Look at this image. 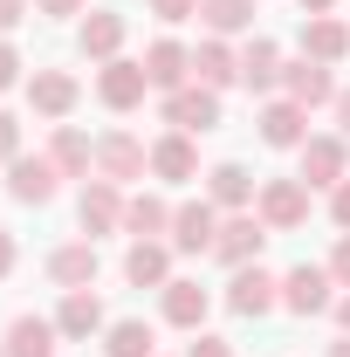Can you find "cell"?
I'll use <instances>...</instances> for the list:
<instances>
[{"mask_svg": "<svg viewBox=\"0 0 350 357\" xmlns=\"http://www.w3.org/2000/svg\"><path fill=\"white\" fill-rule=\"evenodd\" d=\"M303 55H309V62H323V69L344 62V55H350V28H344V21H330V14H309V21H303Z\"/></svg>", "mask_w": 350, "mask_h": 357, "instance_id": "9c48e42d", "label": "cell"}, {"mask_svg": "<svg viewBox=\"0 0 350 357\" xmlns=\"http://www.w3.org/2000/svg\"><path fill=\"white\" fill-rule=\"evenodd\" d=\"M35 7H42V14H76L83 0H35Z\"/></svg>", "mask_w": 350, "mask_h": 357, "instance_id": "74e56055", "label": "cell"}, {"mask_svg": "<svg viewBox=\"0 0 350 357\" xmlns=\"http://www.w3.org/2000/svg\"><path fill=\"white\" fill-rule=\"evenodd\" d=\"M275 76H282V55H275V42H254L248 55H241V83H248V89H268Z\"/></svg>", "mask_w": 350, "mask_h": 357, "instance_id": "83f0119b", "label": "cell"}, {"mask_svg": "<svg viewBox=\"0 0 350 357\" xmlns=\"http://www.w3.org/2000/svg\"><path fill=\"white\" fill-rule=\"evenodd\" d=\"M144 165H151V151H144V144H137L131 131L96 137V172L110 178V185H124V178H144Z\"/></svg>", "mask_w": 350, "mask_h": 357, "instance_id": "6da1fadb", "label": "cell"}, {"mask_svg": "<svg viewBox=\"0 0 350 357\" xmlns=\"http://www.w3.org/2000/svg\"><path fill=\"white\" fill-rule=\"evenodd\" d=\"M282 303H289V310L296 316H316V310H330V268H289V275H282Z\"/></svg>", "mask_w": 350, "mask_h": 357, "instance_id": "5b68a950", "label": "cell"}, {"mask_svg": "<svg viewBox=\"0 0 350 357\" xmlns=\"http://www.w3.org/2000/svg\"><path fill=\"white\" fill-rule=\"evenodd\" d=\"M206 185H213V206H248V199H254V178L241 172V165H213Z\"/></svg>", "mask_w": 350, "mask_h": 357, "instance_id": "4316f807", "label": "cell"}, {"mask_svg": "<svg viewBox=\"0 0 350 357\" xmlns=\"http://www.w3.org/2000/svg\"><path fill=\"white\" fill-rule=\"evenodd\" d=\"M0 357H7V351H0Z\"/></svg>", "mask_w": 350, "mask_h": 357, "instance_id": "ee69618b", "label": "cell"}, {"mask_svg": "<svg viewBox=\"0 0 350 357\" xmlns=\"http://www.w3.org/2000/svg\"><path fill=\"white\" fill-rule=\"evenodd\" d=\"M330 282H344V289H350V234L337 241V255H330Z\"/></svg>", "mask_w": 350, "mask_h": 357, "instance_id": "4dcf8cb0", "label": "cell"}, {"mask_svg": "<svg viewBox=\"0 0 350 357\" xmlns=\"http://www.w3.org/2000/svg\"><path fill=\"white\" fill-rule=\"evenodd\" d=\"M110 357H151V323H110V344H103Z\"/></svg>", "mask_w": 350, "mask_h": 357, "instance_id": "f546056e", "label": "cell"}, {"mask_svg": "<svg viewBox=\"0 0 350 357\" xmlns=\"http://www.w3.org/2000/svg\"><path fill=\"white\" fill-rule=\"evenodd\" d=\"M303 7H309V14H330V7H337V0H303Z\"/></svg>", "mask_w": 350, "mask_h": 357, "instance_id": "60d3db41", "label": "cell"}, {"mask_svg": "<svg viewBox=\"0 0 350 357\" xmlns=\"http://www.w3.org/2000/svg\"><path fill=\"white\" fill-rule=\"evenodd\" d=\"M48 158H55V172H83V165H96V144H89L83 131H55V144H48Z\"/></svg>", "mask_w": 350, "mask_h": 357, "instance_id": "484cf974", "label": "cell"}, {"mask_svg": "<svg viewBox=\"0 0 350 357\" xmlns=\"http://www.w3.org/2000/svg\"><path fill=\"white\" fill-rule=\"evenodd\" d=\"M192 7H199V0H151V14H158V21H185Z\"/></svg>", "mask_w": 350, "mask_h": 357, "instance_id": "1f68e13d", "label": "cell"}, {"mask_svg": "<svg viewBox=\"0 0 350 357\" xmlns=\"http://www.w3.org/2000/svg\"><path fill=\"white\" fill-rule=\"evenodd\" d=\"M28 103H35L42 117H69V110H76V76H62V69H42V76L28 83Z\"/></svg>", "mask_w": 350, "mask_h": 357, "instance_id": "5bb4252c", "label": "cell"}, {"mask_svg": "<svg viewBox=\"0 0 350 357\" xmlns=\"http://www.w3.org/2000/svg\"><path fill=\"white\" fill-rule=\"evenodd\" d=\"M14 144H21V124H14V117L0 110V158H14Z\"/></svg>", "mask_w": 350, "mask_h": 357, "instance_id": "836d02e7", "label": "cell"}, {"mask_svg": "<svg viewBox=\"0 0 350 357\" xmlns=\"http://www.w3.org/2000/svg\"><path fill=\"white\" fill-rule=\"evenodd\" d=\"M151 172H158V178H192V172H199V151L185 144V131H172V137L151 144Z\"/></svg>", "mask_w": 350, "mask_h": 357, "instance_id": "ffe728a7", "label": "cell"}, {"mask_svg": "<svg viewBox=\"0 0 350 357\" xmlns=\"http://www.w3.org/2000/svg\"><path fill=\"white\" fill-rule=\"evenodd\" d=\"M199 14H206V28H213V35H234V28H248V21H254V0H199Z\"/></svg>", "mask_w": 350, "mask_h": 357, "instance_id": "f1b7e54d", "label": "cell"}, {"mask_svg": "<svg viewBox=\"0 0 350 357\" xmlns=\"http://www.w3.org/2000/svg\"><path fill=\"white\" fill-rule=\"evenodd\" d=\"M330 357H350V337H337V344H330Z\"/></svg>", "mask_w": 350, "mask_h": 357, "instance_id": "b9f144b4", "label": "cell"}, {"mask_svg": "<svg viewBox=\"0 0 350 357\" xmlns=\"http://www.w3.org/2000/svg\"><path fill=\"white\" fill-rule=\"evenodd\" d=\"M261 220L268 227H303L309 220V185L303 178H275L261 192Z\"/></svg>", "mask_w": 350, "mask_h": 357, "instance_id": "ba28073f", "label": "cell"}, {"mask_svg": "<svg viewBox=\"0 0 350 357\" xmlns=\"http://www.w3.org/2000/svg\"><path fill=\"white\" fill-rule=\"evenodd\" d=\"M337 124H344V137H350V89H337Z\"/></svg>", "mask_w": 350, "mask_h": 357, "instance_id": "ab89813d", "label": "cell"}, {"mask_svg": "<svg viewBox=\"0 0 350 357\" xmlns=\"http://www.w3.org/2000/svg\"><path fill=\"white\" fill-rule=\"evenodd\" d=\"M124 275H131L137 289H165V275H172V255H165L158 241H137L131 255H124Z\"/></svg>", "mask_w": 350, "mask_h": 357, "instance_id": "ac0fdd59", "label": "cell"}, {"mask_svg": "<svg viewBox=\"0 0 350 357\" xmlns=\"http://www.w3.org/2000/svg\"><path fill=\"white\" fill-rule=\"evenodd\" d=\"M7 357H55V323H42V316H14Z\"/></svg>", "mask_w": 350, "mask_h": 357, "instance_id": "d6986e66", "label": "cell"}, {"mask_svg": "<svg viewBox=\"0 0 350 357\" xmlns=\"http://www.w3.org/2000/svg\"><path fill=\"white\" fill-rule=\"evenodd\" d=\"M261 137L275 144V151L303 144V103H268V110H261Z\"/></svg>", "mask_w": 350, "mask_h": 357, "instance_id": "44dd1931", "label": "cell"}, {"mask_svg": "<svg viewBox=\"0 0 350 357\" xmlns=\"http://www.w3.org/2000/svg\"><path fill=\"white\" fill-rule=\"evenodd\" d=\"M48 275H55L62 289H89V282H96V248H89V241L55 248V255H48Z\"/></svg>", "mask_w": 350, "mask_h": 357, "instance_id": "2e32d148", "label": "cell"}, {"mask_svg": "<svg viewBox=\"0 0 350 357\" xmlns=\"http://www.w3.org/2000/svg\"><path fill=\"white\" fill-rule=\"evenodd\" d=\"M21 14H28V0H0V35H7V28H14Z\"/></svg>", "mask_w": 350, "mask_h": 357, "instance_id": "8d00e7d4", "label": "cell"}, {"mask_svg": "<svg viewBox=\"0 0 350 357\" xmlns=\"http://www.w3.org/2000/svg\"><path fill=\"white\" fill-rule=\"evenodd\" d=\"M330 213H337V227H344V234H350V178H344V185H337V199H330Z\"/></svg>", "mask_w": 350, "mask_h": 357, "instance_id": "d590c367", "label": "cell"}, {"mask_svg": "<svg viewBox=\"0 0 350 357\" xmlns=\"http://www.w3.org/2000/svg\"><path fill=\"white\" fill-rule=\"evenodd\" d=\"M7 268H14V234L0 227V275H7Z\"/></svg>", "mask_w": 350, "mask_h": 357, "instance_id": "f35d334b", "label": "cell"}, {"mask_svg": "<svg viewBox=\"0 0 350 357\" xmlns=\"http://www.w3.org/2000/svg\"><path fill=\"white\" fill-rule=\"evenodd\" d=\"M199 316H206V289H199V282H165V323L192 330Z\"/></svg>", "mask_w": 350, "mask_h": 357, "instance_id": "7402d4cb", "label": "cell"}, {"mask_svg": "<svg viewBox=\"0 0 350 357\" xmlns=\"http://www.w3.org/2000/svg\"><path fill=\"white\" fill-rule=\"evenodd\" d=\"M213 241H220V213L206 206V199H192V206L172 213V248H178V255H206Z\"/></svg>", "mask_w": 350, "mask_h": 357, "instance_id": "277c9868", "label": "cell"}, {"mask_svg": "<svg viewBox=\"0 0 350 357\" xmlns=\"http://www.w3.org/2000/svg\"><path fill=\"white\" fill-rule=\"evenodd\" d=\"M117 42H124V21H117V14H89V21H83V55L117 62Z\"/></svg>", "mask_w": 350, "mask_h": 357, "instance_id": "603a6c76", "label": "cell"}, {"mask_svg": "<svg viewBox=\"0 0 350 357\" xmlns=\"http://www.w3.org/2000/svg\"><path fill=\"white\" fill-rule=\"evenodd\" d=\"M165 124H172V131H213L220 124V96L213 89H172V96H165Z\"/></svg>", "mask_w": 350, "mask_h": 357, "instance_id": "3957f363", "label": "cell"}, {"mask_svg": "<svg viewBox=\"0 0 350 357\" xmlns=\"http://www.w3.org/2000/svg\"><path fill=\"white\" fill-rule=\"evenodd\" d=\"M14 76H21V55L0 42V89H14Z\"/></svg>", "mask_w": 350, "mask_h": 357, "instance_id": "d6a6232c", "label": "cell"}, {"mask_svg": "<svg viewBox=\"0 0 350 357\" xmlns=\"http://www.w3.org/2000/svg\"><path fill=\"white\" fill-rule=\"evenodd\" d=\"M261 241H268V220H254V213H234V220L220 227L213 255H220V261H234V268H248L254 255H261Z\"/></svg>", "mask_w": 350, "mask_h": 357, "instance_id": "8992f818", "label": "cell"}, {"mask_svg": "<svg viewBox=\"0 0 350 357\" xmlns=\"http://www.w3.org/2000/svg\"><path fill=\"white\" fill-rule=\"evenodd\" d=\"M124 227H131L137 241H151V234H165V227H172V213H165V199L137 192V199H124Z\"/></svg>", "mask_w": 350, "mask_h": 357, "instance_id": "cb8c5ba5", "label": "cell"}, {"mask_svg": "<svg viewBox=\"0 0 350 357\" xmlns=\"http://www.w3.org/2000/svg\"><path fill=\"white\" fill-rule=\"evenodd\" d=\"M185 69H192V55H185L178 42H151V48H144V76H151V89H178Z\"/></svg>", "mask_w": 350, "mask_h": 357, "instance_id": "e0dca14e", "label": "cell"}, {"mask_svg": "<svg viewBox=\"0 0 350 357\" xmlns=\"http://www.w3.org/2000/svg\"><path fill=\"white\" fill-rule=\"evenodd\" d=\"M185 357H234V351H227V337H199V344H192Z\"/></svg>", "mask_w": 350, "mask_h": 357, "instance_id": "e575fe53", "label": "cell"}, {"mask_svg": "<svg viewBox=\"0 0 350 357\" xmlns=\"http://www.w3.org/2000/svg\"><path fill=\"white\" fill-rule=\"evenodd\" d=\"M144 89H151L144 62H110V69L96 76V96H103L110 110H131V103H144Z\"/></svg>", "mask_w": 350, "mask_h": 357, "instance_id": "52a82bcc", "label": "cell"}, {"mask_svg": "<svg viewBox=\"0 0 350 357\" xmlns=\"http://www.w3.org/2000/svg\"><path fill=\"white\" fill-rule=\"evenodd\" d=\"M303 185H344V144L337 137H309L303 144Z\"/></svg>", "mask_w": 350, "mask_h": 357, "instance_id": "7c38bea8", "label": "cell"}, {"mask_svg": "<svg viewBox=\"0 0 350 357\" xmlns=\"http://www.w3.org/2000/svg\"><path fill=\"white\" fill-rule=\"evenodd\" d=\"M337 316H344V330H350V296H344V303H337Z\"/></svg>", "mask_w": 350, "mask_h": 357, "instance_id": "7bdbcfd3", "label": "cell"}, {"mask_svg": "<svg viewBox=\"0 0 350 357\" xmlns=\"http://www.w3.org/2000/svg\"><path fill=\"white\" fill-rule=\"evenodd\" d=\"M282 83H289V103H303V110H316V103L337 96V83H330L323 62H296V69H282Z\"/></svg>", "mask_w": 350, "mask_h": 357, "instance_id": "4fadbf2b", "label": "cell"}, {"mask_svg": "<svg viewBox=\"0 0 350 357\" xmlns=\"http://www.w3.org/2000/svg\"><path fill=\"white\" fill-rule=\"evenodd\" d=\"M55 330H62V337H96V330H103V303H96L89 289H69V296H62V316H55Z\"/></svg>", "mask_w": 350, "mask_h": 357, "instance_id": "9a60e30c", "label": "cell"}, {"mask_svg": "<svg viewBox=\"0 0 350 357\" xmlns=\"http://www.w3.org/2000/svg\"><path fill=\"white\" fill-rule=\"evenodd\" d=\"M76 213H83L89 234H110V227L124 220V199H117V185H110V178H89L83 199H76Z\"/></svg>", "mask_w": 350, "mask_h": 357, "instance_id": "30bf717a", "label": "cell"}, {"mask_svg": "<svg viewBox=\"0 0 350 357\" xmlns=\"http://www.w3.org/2000/svg\"><path fill=\"white\" fill-rule=\"evenodd\" d=\"M55 158H14V178H7V192L14 199H28V206H42V199H55Z\"/></svg>", "mask_w": 350, "mask_h": 357, "instance_id": "8fae6325", "label": "cell"}, {"mask_svg": "<svg viewBox=\"0 0 350 357\" xmlns=\"http://www.w3.org/2000/svg\"><path fill=\"white\" fill-rule=\"evenodd\" d=\"M282 282L268 275V268H234V282H227V310L234 316H268L282 296H275Z\"/></svg>", "mask_w": 350, "mask_h": 357, "instance_id": "7a4b0ae2", "label": "cell"}, {"mask_svg": "<svg viewBox=\"0 0 350 357\" xmlns=\"http://www.w3.org/2000/svg\"><path fill=\"white\" fill-rule=\"evenodd\" d=\"M192 69H199V83H206V89H227L234 76H241V62L227 55V42H199V55H192Z\"/></svg>", "mask_w": 350, "mask_h": 357, "instance_id": "d4e9b609", "label": "cell"}]
</instances>
